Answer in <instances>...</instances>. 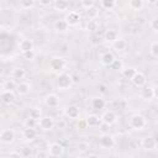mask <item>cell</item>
Masks as SVG:
<instances>
[{"instance_id":"3957f363","label":"cell","mask_w":158,"mask_h":158,"mask_svg":"<svg viewBox=\"0 0 158 158\" xmlns=\"http://www.w3.org/2000/svg\"><path fill=\"white\" fill-rule=\"evenodd\" d=\"M37 123L42 131H51V130H53V127L56 125L54 118L52 116H41Z\"/></svg>"},{"instance_id":"e575fe53","label":"cell","mask_w":158,"mask_h":158,"mask_svg":"<svg viewBox=\"0 0 158 158\" xmlns=\"http://www.w3.org/2000/svg\"><path fill=\"white\" fill-rule=\"evenodd\" d=\"M4 90H15L16 89V83H15V80L12 79V80H7V81H5L4 84Z\"/></svg>"},{"instance_id":"44dd1931","label":"cell","mask_w":158,"mask_h":158,"mask_svg":"<svg viewBox=\"0 0 158 158\" xmlns=\"http://www.w3.org/2000/svg\"><path fill=\"white\" fill-rule=\"evenodd\" d=\"M85 120H86L88 127H98V126H100V123H101V118H100L98 115H95V114L89 115Z\"/></svg>"},{"instance_id":"8d00e7d4","label":"cell","mask_w":158,"mask_h":158,"mask_svg":"<svg viewBox=\"0 0 158 158\" xmlns=\"http://www.w3.org/2000/svg\"><path fill=\"white\" fill-rule=\"evenodd\" d=\"M80 5H81L83 9L88 10V9H90L95 5V0H80Z\"/></svg>"},{"instance_id":"ac0fdd59","label":"cell","mask_w":158,"mask_h":158,"mask_svg":"<svg viewBox=\"0 0 158 158\" xmlns=\"http://www.w3.org/2000/svg\"><path fill=\"white\" fill-rule=\"evenodd\" d=\"M33 46H35V44H33V41L30 40V38H23V40H21V41H20V44H19L20 51H21L22 53L33 49Z\"/></svg>"},{"instance_id":"ffe728a7","label":"cell","mask_w":158,"mask_h":158,"mask_svg":"<svg viewBox=\"0 0 158 158\" xmlns=\"http://www.w3.org/2000/svg\"><path fill=\"white\" fill-rule=\"evenodd\" d=\"M23 138L28 142H32L36 137H37V131L35 130V127H26L23 130Z\"/></svg>"},{"instance_id":"30bf717a","label":"cell","mask_w":158,"mask_h":158,"mask_svg":"<svg viewBox=\"0 0 158 158\" xmlns=\"http://www.w3.org/2000/svg\"><path fill=\"white\" fill-rule=\"evenodd\" d=\"M44 104L48 107H57L59 105V96L57 94H54V93L47 94L44 96Z\"/></svg>"},{"instance_id":"5bb4252c","label":"cell","mask_w":158,"mask_h":158,"mask_svg":"<svg viewBox=\"0 0 158 158\" xmlns=\"http://www.w3.org/2000/svg\"><path fill=\"white\" fill-rule=\"evenodd\" d=\"M30 91H31V84L27 81H22L16 85V93L20 96H26L30 94Z\"/></svg>"},{"instance_id":"7dc6e473","label":"cell","mask_w":158,"mask_h":158,"mask_svg":"<svg viewBox=\"0 0 158 158\" xmlns=\"http://www.w3.org/2000/svg\"><path fill=\"white\" fill-rule=\"evenodd\" d=\"M38 2L42 6H48V5H51L53 2V0H38Z\"/></svg>"},{"instance_id":"bcb514c9","label":"cell","mask_w":158,"mask_h":158,"mask_svg":"<svg viewBox=\"0 0 158 158\" xmlns=\"http://www.w3.org/2000/svg\"><path fill=\"white\" fill-rule=\"evenodd\" d=\"M57 126H58V128H60V130H64V128L67 127V122H65L64 120H59V121L57 122Z\"/></svg>"},{"instance_id":"681fc988","label":"cell","mask_w":158,"mask_h":158,"mask_svg":"<svg viewBox=\"0 0 158 158\" xmlns=\"http://www.w3.org/2000/svg\"><path fill=\"white\" fill-rule=\"evenodd\" d=\"M9 156L10 157H21V153L20 152H10Z\"/></svg>"},{"instance_id":"f35d334b","label":"cell","mask_w":158,"mask_h":158,"mask_svg":"<svg viewBox=\"0 0 158 158\" xmlns=\"http://www.w3.org/2000/svg\"><path fill=\"white\" fill-rule=\"evenodd\" d=\"M86 11V15H88V17L89 19H95L96 16H98V9L96 7H90V9H88V10H85Z\"/></svg>"},{"instance_id":"c3c4849f","label":"cell","mask_w":158,"mask_h":158,"mask_svg":"<svg viewBox=\"0 0 158 158\" xmlns=\"http://www.w3.org/2000/svg\"><path fill=\"white\" fill-rule=\"evenodd\" d=\"M48 156V152H43V151H38L37 153H36V157H47Z\"/></svg>"},{"instance_id":"7a4b0ae2","label":"cell","mask_w":158,"mask_h":158,"mask_svg":"<svg viewBox=\"0 0 158 158\" xmlns=\"http://www.w3.org/2000/svg\"><path fill=\"white\" fill-rule=\"evenodd\" d=\"M56 84H57V88L60 89V90H67V89H69V88L73 85L70 74H68V73H62V74H59L58 78H57Z\"/></svg>"},{"instance_id":"f546056e","label":"cell","mask_w":158,"mask_h":158,"mask_svg":"<svg viewBox=\"0 0 158 158\" xmlns=\"http://www.w3.org/2000/svg\"><path fill=\"white\" fill-rule=\"evenodd\" d=\"M110 67H111V69H114V70H118V72H121V70L123 69V62H122L121 59L115 58V59L112 60V63L110 64Z\"/></svg>"},{"instance_id":"6da1fadb","label":"cell","mask_w":158,"mask_h":158,"mask_svg":"<svg viewBox=\"0 0 158 158\" xmlns=\"http://www.w3.org/2000/svg\"><path fill=\"white\" fill-rule=\"evenodd\" d=\"M146 125H147V120H146V117H144L143 115H141V114H135V115H132L131 118H130V127L133 128L135 131H141V130H143V128L146 127Z\"/></svg>"},{"instance_id":"ba28073f","label":"cell","mask_w":158,"mask_h":158,"mask_svg":"<svg viewBox=\"0 0 158 158\" xmlns=\"http://www.w3.org/2000/svg\"><path fill=\"white\" fill-rule=\"evenodd\" d=\"M80 20L81 17L77 11H69L64 17V21L68 23V26H77L80 22Z\"/></svg>"},{"instance_id":"52a82bcc","label":"cell","mask_w":158,"mask_h":158,"mask_svg":"<svg viewBox=\"0 0 158 158\" xmlns=\"http://www.w3.org/2000/svg\"><path fill=\"white\" fill-rule=\"evenodd\" d=\"M0 141L6 144H11L15 141V131L11 128H4L0 132Z\"/></svg>"},{"instance_id":"9a60e30c","label":"cell","mask_w":158,"mask_h":158,"mask_svg":"<svg viewBox=\"0 0 158 158\" xmlns=\"http://www.w3.org/2000/svg\"><path fill=\"white\" fill-rule=\"evenodd\" d=\"M142 91H141V98L143 100H152L156 98V91L154 88L152 86H142Z\"/></svg>"},{"instance_id":"d4e9b609","label":"cell","mask_w":158,"mask_h":158,"mask_svg":"<svg viewBox=\"0 0 158 158\" xmlns=\"http://www.w3.org/2000/svg\"><path fill=\"white\" fill-rule=\"evenodd\" d=\"M112 47H114L115 51L121 52V51L126 49V47H127V42H126L125 40H122V38H117L116 41L112 42Z\"/></svg>"},{"instance_id":"83f0119b","label":"cell","mask_w":158,"mask_h":158,"mask_svg":"<svg viewBox=\"0 0 158 158\" xmlns=\"http://www.w3.org/2000/svg\"><path fill=\"white\" fill-rule=\"evenodd\" d=\"M99 27V23L95 19H89V21L86 22V31L88 32H95Z\"/></svg>"},{"instance_id":"d590c367","label":"cell","mask_w":158,"mask_h":158,"mask_svg":"<svg viewBox=\"0 0 158 158\" xmlns=\"http://www.w3.org/2000/svg\"><path fill=\"white\" fill-rule=\"evenodd\" d=\"M28 116L38 121V120H40V117H41V110H40V109H37V107H33V109H31V110H30V115H28Z\"/></svg>"},{"instance_id":"4dcf8cb0","label":"cell","mask_w":158,"mask_h":158,"mask_svg":"<svg viewBox=\"0 0 158 158\" xmlns=\"http://www.w3.org/2000/svg\"><path fill=\"white\" fill-rule=\"evenodd\" d=\"M121 73H122V75H123L126 79L131 80V78H132V77H133V74L136 73V69H135V68H132V67H130V68H125V69H122V70H121Z\"/></svg>"},{"instance_id":"836d02e7","label":"cell","mask_w":158,"mask_h":158,"mask_svg":"<svg viewBox=\"0 0 158 158\" xmlns=\"http://www.w3.org/2000/svg\"><path fill=\"white\" fill-rule=\"evenodd\" d=\"M149 53L154 58L158 57V42L157 41H154V42L151 43V46H149Z\"/></svg>"},{"instance_id":"e0dca14e","label":"cell","mask_w":158,"mask_h":158,"mask_svg":"<svg viewBox=\"0 0 158 158\" xmlns=\"http://www.w3.org/2000/svg\"><path fill=\"white\" fill-rule=\"evenodd\" d=\"M53 7L58 12H64L69 7L68 0H53Z\"/></svg>"},{"instance_id":"60d3db41","label":"cell","mask_w":158,"mask_h":158,"mask_svg":"<svg viewBox=\"0 0 158 158\" xmlns=\"http://www.w3.org/2000/svg\"><path fill=\"white\" fill-rule=\"evenodd\" d=\"M36 125H37V120H35V118H32L30 116L25 121V126L26 127H36Z\"/></svg>"},{"instance_id":"2e32d148","label":"cell","mask_w":158,"mask_h":158,"mask_svg":"<svg viewBox=\"0 0 158 158\" xmlns=\"http://www.w3.org/2000/svg\"><path fill=\"white\" fill-rule=\"evenodd\" d=\"M114 59H115L114 53L110 52V51H107V52H104V53L101 54V57H100V63H101L102 65H105V67H110V64L112 63Z\"/></svg>"},{"instance_id":"7402d4cb","label":"cell","mask_w":158,"mask_h":158,"mask_svg":"<svg viewBox=\"0 0 158 158\" xmlns=\"http://www.w3.org/2000/svg\"><path fill=\"white\" fill-rule=\"evenodd\" d=\"M141 144H142V147L146 148V149H153V148L157 147V141H156V138H153V137H144V138L142 139Z\"/></svg>"},{"instance_id":"8992f818","label":"cell","mask_w":158,"mask_h":158,"mask_svg":"<svg viewBox=\"0 0 158 158\" xmlns=\"http://www.w3.org/2000/svg\"><path fill=\"white\" fill-rule=\"evenodd\" d=\"M100 118H101V122H102V123H105V125H107V126H111V125H114V123L116 122L117 115H116V112L112 111V110H106V111H104V114L101 115Z\"/></svg>"},{"instance_id":"cb8c5ba5","label":"cell","mask_w":158,"mask_h":158,"mask_svg":"<svg viewBox=\"0 0 158 158\" xmlns=\"http://www.w3.org/2000/svg\"><path fill=\"white\" fill-rule=\"evenodd\" d=\"M53 27H54V30H56V32H59V33H63V32H65L67 30H68V23L64 21V20H57L56 22H54V25H53Z\"/></svg>"},{"instance_id":"7bdbcfd3","label":"cell","mask_w":158,"mask_h":158,"mask_svg":"<svg viewBox=\"0 0 158 158\" xmlns=\"http://www.w3.org/2000/svg\"><path fill=\"white\" fill-rule=\"evenodd\" d=\"M20 153H21V157H30V156L32 154V151H31V148L23 147V148L20 151Z\"/></svg>"},{"instance_id":"277c9868","label":"cell","mask_w":158,"mask_h":158,"mask_svg":"<svg viewBox=\"0 0 158 158\" xmlns=\"http://www.w3.org/2000/svg\"><path fill=\"white\" fill-rule=\"evenodd\" d=\"M64 153V147L59 142H52L48 147V156L51 157H60Z\"/></svg>"},{"instance_id":"816d5d0a","label":"cell","mask_w":158,"mask_h":158,"mask_svg":"<svg viewBox=\"0 0 158 158\" xmlns=\"http://www.w3.org/2000/svg\"><path fill=\"white\" fill-rule=\"evenodd\" d=\"M95 157H99V154H96V153H91V154H89V158H95Z\"/></svg>"},{"instance_id":"ab89813d","label":"cell","mask_w":158,"mask_h":158,"mask_svg":"<svg viewBox=\"0 0 158 158\" xmlns=\"http://www.w3.org/2000/svg\"><path fill=\"white\" fill-rule=\"evenodd\" d=\"M77 128H78V130H86V128H88L86 120H85V118H78V122H77Z\"/></svg>"},{"instance_id":"f5cc1de1","label":"cell","mask_w":158,"mask_h":158,"mask_svg":"<svg viewBox=\"0 0 158 158\" xmlns=\"http://www.w3.org/2000/svg\"><path fill=\"white\" fill-rule=\"evenodd\" d=\"M2 90H4V85H2L1 83H0V94L2 93Z\"/></svg>"},{"instance_id":"1f68e13d","label":"cell","mask_w":158,"mask_h":158,"mask_svg":"<svg viewBox=\"0 0 158 158\" xmlns=\"http://www.w3.org/2000/svg\"><path fill=\"white\" fill-rule=\"evenodd\" d=\"M89 148H90V144L86 142V141H81V142H79L78 143V151H79V153H86L88 151H89Z\"/></svg>"},{"instance_id":"484cf974","label":"cell","mask_w":158,"mask_h":158,"mask_svg":"<svg viewBox=\"0 0 158 158\" xmlns=\"http://www.w3.org/2000/svg\"><path fill=\"white\" fill-rule=\"evenodd\" d=\"M117 38H118V32H117V30L111 28V30H107V31H106V33H105V40H106L107 42L112 43V42L116 41Z\"/></svg>"},{"instance_id":"603a6c76","label":"cell","mask_w":158,"mask_h":158,"mask_svg":"<svg viewBox=\"0 0 158 158\" xmlns=\"http://www.w3.org/2000/svg\"><path fill=\"white\" fill-rule=\"evenodd\" d=\"M11 77L12 79H16V80H21L26 77V70L22 68V67H16L12 69L11 72Z\"/></svg>"},{"instance_id":"f907efd6","label":"cell","mask_w":158,"mask_h":158,"mask_svg":"<svg viewBox=\"0 0 158 158\" xmlns=\"http://www.w3.org/2000/svg\"><path fill=\"white\" fill-rule=\"evenodd\" d=\"M146 1H147L149 5H154V4L157 2V0H146Z\"/></svg>"},{"instance_id":"7c38bea8","label":"cell","mask_w":158,"mask_h":158,"mask_svg":"<svg viewBox=\"0 0 158 158\" xmlns=\"http://www.w3.org/2000/svg\"><path fill=\"white\" fill-rule=\"evenodd\" d=\"M64 114H65V116H68L72 120H78L79 116H80V110H79V107L77 105H69L65 109Z\"/></svg>"},{"instance_id":"8fae6325","label":"cell","mask_w":158,"mask_h":158,"mask_svg":"<svg viewBox=\"0 0 158 158\" xmlns=\"http://www.w3.org/2000/svg\"><path fill=\"white\" fill-rule=\"evenodd\" d=\"M0 98H1V101L6 105H11L15 99H16V95L12 90H2V93L0 94Z\"/></svg>"},{"instance_id":"ee69618b","label":"cell","mask_w":158,"mask_h":158,"mask_svg":"<svg viewBox=\"0 0 158 158\" xmlns=\"http://www.w3.org/2000/svg\"><path fill=\"white\" fill-rule=\"evenodd\" d=\"M98 90H99V93L105 94V93H107V86L105 84H99L98 85Z\"/></svg>"},{"instance_id":"74e56055","label":"cell","mask_w":158,"mask_h":158,"mask_svg":"<svg viewBox=\"0 0 158 158\" xmlns=\"http://www.w3.org/2000/svg\"><path fill=\"white\" fill-rule=\"evenodd\" d=\"M22 57H23L26 60H33V59H35V57H36V53H35V51H33V49H31V51L23 52V53H22Z\"/></svg>"},{"instance_id":"db71d44e","label":"cell","mask_w":158,"mask_h":158,"mask_svg":"<svg viewBox=\"0 0 158 158\" xmlns=\"http://www.w3.org/2000/svg\"><path fill=\"white\" fill-rule=\"evenodd\" d=\"M0 78H1V70H0Z\"/></svg>"},{"instance_id":"4fadbf2b","label":"cell","mask_w":158,"mask_h":158,"mask_svg":"<svg viewBox=\"0 0 158 158\" xmlns=\"http://www.w3.org/2000/svg\"><path fill=\"white\" fill-rule=\"evenodd\" d=\"M100 144L104 147V148H112L115 146V139L109 133H102L101 137H100Z\"/></svg>"},{"instance_id":"d6986e66","label":"cell","mask_w":158,"mask_h":158,"mask_svg":"<svg viewBox=\"0 0 158 158\" xmlns=\"http://www.w3.org/2000/svg\"><path fill=\"white\" fill-rule=\"evenodd\" d=\"M91 107L94 109V110H101V109H104L105 107V105H106V101L104 100V98H101V96H95V98H93L91 99Z\"/></svg>"},{"instance_id":"b9f144b4","label":"cell","mask_w":158,"mask_h":158,"mask_svg":"<svg viewBox=\"0 0 158 158\" xmlns=\"http://www.w3.org/2000/svg\"><path fill=\"white\" fill-rule=\"evenodd\" d=\"M149 26H151V28H152L154 32H157V31H158V19H157V17H153V19L151 20V22H149Z\"/></svg>"},{"instance_id":"4316f807","label":"cell","mask_w":158,"mask_h":158,"mask_svg":"<svg viewBox=\"0 0 158 158\" xmlns=\"http://www.w3.org/2000/svg\"><path fill=\"white\" fill-rule=\"evenodd\" d=\"M143 1L144 0H130L128 1V6L133 11H138V10H141L143 7Z\"/></svg>"},{"instance_id":"d6a6232c","label":"cell","mask_w":158,"mask_h":158,"mask_svg":"<svg viewBox=\"0 0 158 158\" xmlns=\"http://www.w3.org/2000/svg\"><path fill=\"white\" fill-rule=\"evenodd\" d=\"M35 2L36 0H20V5L22 9L25 10H28V9H32L35 6Z\"/></svg>"},{"instance_id":"f6af8a7d","label":"cell","mask_w":158,"mask_h":158,"mask_svg":"<svg viewBox=\"0 0 158 158\" xmlns=\"http://www.w3.org/2000/svg\"><path fill=\"white\" fill-rule=\"evenodd\" d=\"M70 77H72V81H73V84L79 83V80H80V75H78L77 73H74V74H70Z\"/></svg>"},{"instance_id":"f1b7e54d","label":"cell","mask_w":158,"mask_h":158,"mask_svg":"<svg viewBox=\"0 0 158 158\" xmlns=\"http://www.w3.org/2000/svg\"><path fill=\"white\" fill-rule=\"evenodd\" d=\"M101 7L105 10H111L116 6V0H100Z\"/></svg>"},{"instance_id":"9c48e42d","label":"cell","mask_w":158,"mask_h":158,"mask_svg":"<svg viewBox=\"0 0 158 158\" xmlns=\"http://www.w3.org/2000/svg\"><path fill=\"white\" fill-rule=\"evenodd\" d=\"M131 81H132L137 88H142V86L146 85L147 78H146V75H144L142 72H137V70H136V73H135L133 77L131 78Z\"/></svg>"},{"instance_id":"5b68a950","label":"cell","mask_w":158,"mask_h":158,"mask_svg":"<svg viewBox=\"0 0 158 158\" xmlns=\"http://www.w3.org/2000/svg\"><path fill=\"white\" fill-rule=\"evenodd\" d=\"M65 67V60L62 57H53L49 60V69L52 72H59Z\"/></svg>"}]
</instances>
